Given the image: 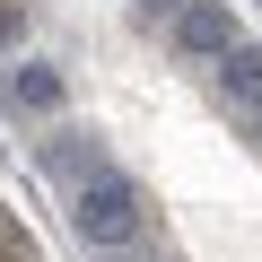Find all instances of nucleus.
Here are the masks:
<instances>
[{
    "label": "nucleus",
    "mask_w": 262,
    "mask_h": 262,
    "mask_svg": "<svg viewBox=\"0 0 262 262\" xmlns=\"http://www.w3.org/2000/svg\"><path fill=\"white\" fill-rule=\"evenodd\" d=\"M0 262H18V227L9 219H0Z\"/></svg>",
    "instance_id": "obj_8"
},
{
    "label": "nucleus",
    "mask_w": 262,
    "mask_h": 262,
    "mask_svg": "<svg viewBox=\"0 0 262 262\" xmlns=\"http://www.w3.org/2000/svg\"><path fill=\"white\" fill-rule=\"evenodd\" d=\"M44 175L53 184H96L105 166H96V131H53L44 140Z\"/></svg>",
    "instance_id": "obj_4"
},
{
    "label": "nucleus",
    "mask_w": 262,
    "mask_h": 262,
    "mask_svg": "<svg viewBox=\"0 0 262 262\" xmlns=\"http://www.w3.org/2000/svg\"><path fill=\"white\" fill-rule=\"evenodd\" d=\"M18 35H27V9H18V0H0V53H9Z\"/></svg>",
    "instance_id": "obj_7"
},
{
    "label": "nucleus",
    "mask_w": 262,
    "mask_h": 262,
    "mask_svg": "<svg viewBox=\"0 0 262 262\" xmlns=\"http://www.w3.org/2000/svg\"><path fill=\"white\" fill-rule=\"evenodd\" d=\"M236 131H245V140H262V105H253V114H245V122H236Z\"/></svg>",
    "instance_id": "obj_9"
},
{
    "label": "nucleus",
    "mask_w": 262,
    "mask_h": 262,
    "mask_svg": "<svg viewBox=\"0 0 262 262\" xmlns=\"http://www.w3.org/2000/svg\"><path fill=\"white\" fill-rule=\"evenodd\" d=\"M245 35H236V9H227V0H184V18H175V53L184 61H227Z\"/></svg>",
    "instance_id": "obj_2"
},
{
    "label": "nucleus",
    "mask_w": 262,
    "mask_h": 262,
    "mask_svg": "<svg viewBox=\"0 0 262 262\" xmlns=\"http://www.w3.org/2000/svg\"><path fill=\"white\" fill-rule=\"evenodd\" d=\"M9 105L53 114V105H61V70H53V61H18V70H9Z\"/></svg>",
    "instance_id": "obj_5"
},
{
    "label": "nucleus",
    "mask_w": 262,
    "mask_h": 262,
    "mask_svg": "<svg viewBox=\"0 0 262 262\" xmlns=\"http://www.w3.org/2000/svg\"><path fill=\"white\" fill-rule=\"evenodd\" d=\"M219 105H227L236 122L262 105V44H236V53L219 61Z\"/></svg>",
    "instance_id": "obj_3"
},
{
    "label": "nucleus",
    "mask_w": 262,
    "mask_h": 262,
    "mask_svg": "<svg viewBox=\"0 0 262 262\" xmlns=\"http://www.w3.org/2000/svg\"><path fill=\"white\" fill-rule=\"evenodd\" d=\"M140 219H149V201H140V184H131V175H96V184L70 192V227H79L88 245H131V236H140Z\"/></svg>",
    "instance_id": "obj_1"
},
{
    "label": "nucleus",
    "mask_w": 262,
    "mask_h": 262,
    "mask_svg": "<svg viewBox=\"0 0 262 262\" xmlns=\"http://www.w3.org/2000/svg\"><path fill=\"white\" fill-rule=\"evenodd\" d=\"M131 18H140V27H175V18H184V0H131Z\"/></svg>",
    "instance_id": "obj_6"
}]
</instances>
